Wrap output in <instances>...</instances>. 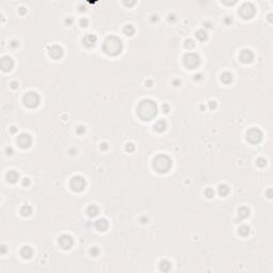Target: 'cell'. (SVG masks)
<instances>
[{"label": "cell", "mask_w": 273, "mask_h": 273, "mask_svg": "<svg viewBox=\"0 0 273 273\" xmlns=\"http://www.w3.org/2000/svg\"><path fill=\"white\" fill-rule=\"evenodd\" d=\"M157 111H158V108H157L156 102L151 100V99H144V100H142L139 104L138 109H137L139 116L143 121L153 120L154 117L156 116Z\"/></svg>", "instance_id": "cell-1"}, {"label": "cell", "mask_w": 273, "mask_h": 273, "mask_svg": "<svg viewBox=\"0 0 273 273\" xmlns=\"http://www.w3.org/2000/svg\"><path fill=\"white\" fill-rule=\"evenodd\" d=\"M123 45L121 40L116 37H108L104 42L102 49L109 56H116L122 51Z\"/></svg>", "instance_id": "cell-2"}, {"label": "cell", "mask_w": 273, "mask_h": 273, "mask_svg": "<svg viewBox=\"0 0 273 273\" xmlns=\"http://www.w3.org/2000/svg\"><path fill=\"white\" fill-rule=\"evenodd\" d=\"M153 167L158 173H167L172 167V160L167 155H158L153 160Z\"/></svg>", "instance_id": "cell-3"}, {"label": "cell", "mask_w": 273, "mask_h": 273, "mask_svg": "<svg viewBox=\"0 0 273 273\" xmlns=\"http://www.w3.org/2000/svg\"><path fill=\"white\" fill-rule=\"evenodd\" d=\"M23 102L28 108H35L40 102V97L35 92H28L23 95Z\"/></svg>", "instance_id": "cell-4"}, {"label": "cell", "mask_w": 273, "mask_h": 273, "mask_svg": "<svg viewBox=\"0 0 273 273\" xmlns=\"http://www.w3.org/2000/svg\"><path fill=\"white\" fill-rule=\"evenodd\" d=\"M239 14L241 15L242 18L244 19H250L255 15V8L254 5L250 2H245L240 7L239 9Z\"/></svg>", "instance_id": "cell-5"}, {"label": "cell", "mask_w": 273, "mask_h": 273, "mask_svg": "<svg viewBox=\"0 0 273 273\" xmlns=\"http://www.w3.org/2000/svg\"><path fill=\"white\" fill-rule=\"evenodd\" d=\"M247 139L251 143L257 144L263 140V133L258 128H251L250 130H247Z\"/></svg>", "instance_id": "cell-6"}, {"label": "cell", "mask_w": 273, "mask_h": 273, "mask_svg": "<svg viewBox=\"0 0 273 273\" xmlns=\"http://www.w3.org/2000/svg\"><path fill=\"white\" fill-rule=\"evenodd\" d=\"M184 64L186 65V67L190 68V70H193L200 64V58L198 55L195 53H187L184 57Z\"/></svg>", "instance_id": "cell-7"}, {"label": "cell", "mask_w": 273, "mask_h": 273, "mask_svg": "<svg viewBox=\"0 0 273 273\" xmlns=\"http://www.w3.org/2000/svg\"><path fill=\"white\" fill-rule=\"evenodd\" d=\"M70 188L75 192H80L86 188V180L81 176H74L70 180Z\"/></svg>", "instance_id": "cell-8"}, {"label": "cell", "mask_w": 273, "mask_h": 273, "mask_svg": "<svg viewBox=\"0 0 273 273\" xmlns=\"http://www.w3.org/2000/svg\"><path fill=\"white\" fill-rule=\"evenodd\" d=\"M32 143V139L30 137V135L28 133H21L17 137V144L20 146L21 148H28L29 146L31 145Z\"/></svg>", "instance_id": "cell-9"}, {"label": "cell", "mask_w": 273, "mask_h": 273, "mask_svg": "<svg viewBox=\"0 0 273 273\" xmlns=\"http://www.w3.org/2000/svg\"><path fill=\"white\" fill-rule=\"evenodd\" d=\"M73 238L68 235H62V236L59 238V244L62 249L64 250H70V247H73Z\"/></svg>", "instance_id": "cell-10"}, {"label": "cell", "mask_w": 273, "mask_h": 273, "mask_svg": "<svg viewBox=\"0 0 273 273\" xmlns=\"http://www.w3.org/2000/svg\"><path fill=\"white\" fill-rule=\"evenodd\" d=\"M239 59L242 63L247 64V63H251L253 61V59H254V55H253V52L251 51L250 49H243L241 52H240Z\"/></svg>", "instance_id": "cell-11"}, {"label": "cell", "mask_w": 273, "mask_h": 273, "mask_svg": "<svg viewBox=\"0 0 273 273\" xmlns=\"http://www.w3.org/2000/svg\"><path fill=\"white\" fill-rule=\"evenodd\" d=\"M0 66L2 68V70L4 72H9V70H12L13 67V61L10 57H2L1 58V61H0Z\"/></svg>", "instance_id": "cell-12"}, {"label": "cell", "mask_w": 273, "mask_h": 273, "mask_svg": "<svg viewBox=\"0 0 273 273\" xmlns=\"http://www.w3.org/2000/svg\"><path fill=\"white\" fill-rule=\"evenodd\" d=\"M62 55H63V49L60 46L55 45L51 48H49V56L51 58H53V59H59V58L62 57Z\"/></svg>", "instance_id": "cell-13"}, {"label": "cell", "mask_w": 273, "mask_h": 273, "mask_svg": "<svg viewBox=\"0 0 273 273\" xmlns=\"http://www.w3.org/2000/svg\"><path fill=\"white\" fill-rule=\"evenodd\" d=\"M96 42H97V37H96V35H94V34H88V35H86V37H83V44L88 47L95 46Z\"/></svg>", "instance_id": "cell-14"}, {"label": "cell", "mask_w": 273, "mask_h": 273, "mask_svg": "<svg viewBox=\"0 0 273 273\" xmlns=\"http://www.w3.org/2000/svg\"><path fill=\"white\" fill-rule=\"evenodd\" d=\"M108 226H109V224H108V221H107L106 219H99V220H97V221L95 222V227H96V229L99 231H107Z\"/></svg>", "instance_id": "cell-15"}, {"label": "cell", "mask_w": 273, "mask_h": 273, "mask_svg": "<svg viewBox=\"0 0 273 273\" xmlns=\"http://www.w3.org/2000/svg\"><path fill=\"white\" fill-rule=\"evenodd\" d=\"M32 254H33V251H32V249L30 247L25 245V247H21L20 255H21V257L23 258H25V259H29V258H31Z\"/></svg>", "instance_id": "cell-16"}, {"label": "cell", "mask_w": 273, "mask_h": 273, "mask_svg": "<svg viewBox=\"0 0 273 273\" xmlns=\"http://www.w3.org/2000/svg\"><path fill=\"white\" fill-rule=\"evenodd\" d=\"M19 178V175L17 172L15 171H10L7 173V180L11 184H15Z\"/></svg>", "instance_id": "cell-17"}, {"label": "cell", "mask_w": 273, "mask_h": 273, "mask_svg": "<svg viewBox=\"0 0 273 273\" xmlns=\"http://www.w3.org/2000/svg\"><path fill=\"white\" fill-rule=\"evenodd\" d=\"M250 216V209L247 208V207H241V208L238 210V217H239V220H243V219L247 218Z\"/></svg>", "instance_id": "cell-18"}, {"label": "cell", "mask_w": 273, "mask_h": 273, "mask_svg": "<svg viewBox=\"0 0 273 273\" xmlns=\"http://www.w3.org/2000/svg\"><path fill=\"white\" fill-rule=\"evenodd\" d=\"M86 212H88V214L90 217H96L97 214L99 213V209H98V207H97L96 205H91V206H89L88 207V210H86Z\"/></svg>", "instance_id": "cell-19"}, {"label": "cell", "mask_w": 273, "mask_h": 273, "mask_svg": "<svg viewBox=\"0 0 273 273\" xmlns=\"http://www.w3.org/2000/svg\"><path fill=\"white\" fill-rule=\"evenodd\" d=\"M165 128H167V123L164 122L163 120L158 121V122L155 124V129H156L158 132H162V131H164Z\"/></svg>", "instance_id": "cell-20"}, {"label": "cell", "mask_w": 273, "mask_h": 273, "mask_svg": "<svg viewBox=\"0 0 273 273\" xmlns=\"http://www.w3.org/2000/svg\"><path fill=\"white\" fill-rule=\"evenodd\" d=\"M172 265L170 261H168V260H162L161 263H160V265H159V268H160V270L163 271V272H168V271H170V269H171Z\"/></svg>", "instance_id": "cell-21"}, {"label": "cell", "mask_w": 273, "mask_h": 273, "mask_svg": "<svg viewBox=\"0 0 273 273\" xmlns=\"http://www.w3.org/2000/svg\"><path fill=\"white\" fill-rule=\"evenodd\" d=\"M231 80H233V76L231 73L225 72L221 75V81L224 83H229V82H231Z\"/></svg>", "instance_id": "cell-22"}, {"label": "cell", "mask_w": 273, "mask_h": 273, "mask_svg": "<svg viewBox=\"0 0 273 273\" xmlns=\"http://www.w3.org/2000/svg\"><path fill=\"white\" fill-rule=\"evenodd\" d=\"M20 213L23 217H29L32 213V208L29 205H25L20 208Z\"/></svg>", "instance_id": "cell-23"}, {"label": "cell", "mask_w": 273, "mask_h": 273, "mask_svg": "<svg viewBox=\"0 0 273 273\" xmlns=\"http://www.w3.org/2000/svg\"><path fill=\"white\" fill-rule=\"evenodd\" d=\"M218 191H219V194L222 195V196H225V195L228 194L229 192V188L227 187L226 185H220L218 188Z\"/></svg>", "instance_id": "cell-24"}, {"label": "cell", "mask_w": 273, "mask_h": 273, "mask_svg": "<svg viewBox=\"0 0 273 273\" xmlns=\"http://www.w3.org/2000/svg\"><path fill=\"white\" fill-rule=\"evenodd\" d=\"M238 231H239V234L243 237H247V235L250 234V227L247 226V225H242V226L239 227Z\"/></svg>", "instance_id": "cell-25"}, {"label": "cell", "mask_w": 273, "mask_h": 273, "mask_svg": "<svg viewBox=\"0 0 273 273\" xmlns=\"http://www.w3.org/2000/svg\"><path fill=\"white\" fill-rule=\"evenodd\" d=\"M195 35H196V39H198V41H201V42H203V41H205V40L207 39V33H206L204 30H198Z\"/></svg>", "instance_id": "cell-26"}, {"label": "cell", "mask_w": 273, "mask_h": 273, "mask_svg": "<svg viewBox=\"0 0 273 273\" xmlns=\"http://www.w3.org/2000/svg\"><path fill=\"white\" fill-rule=\"evenodd\" d=\"M124 33L126 34V35H132L133 33H135V28H133V26H131V25H126L125 27H124Z\"/></svg>", "instance_id": "cell-27"}, {"label": "cell", "mask_w": 273, "mask_h": 273, "mask_svg": "<svg viewBox=\"0 0 273 273\" xmlns=\"http://www.w3.org/2000/svg\"><path fill=\"white\" fill-rule=\"evenodd\" d=\"M185 47L188 48V49H193L195 47V43L193 40H187L185 42Z\"/></svg>", "instance_id": "cell-28"}, {"label": "cell", "mask_w": 273, "mask_h": 273, "mask_svg": "<svg viewBox=\"0 0 273 273\" xmlns=\"http://www.w3.org/2000/svg\"><path fill=\"white\" fill-rule=\"evenodd\" d=\"M256 164H257L259 168H263L267 164V161H266L265 158H258L257 161H256Z\"/></svg>", "instance_id": "cell-29"}, {"label": "cell", "mask_w": 273, "mask_h": 273, "mask_svg": "<svg viewBox=\"0 0 273 273\" xmlns=\"http://www.w3.org/2000/svg\"><path fill=\"white\" fill-rule=\"evenodd\" d=\"M205 195L207 196L208 198H213V195H214V191H213L212 189H210V188H208V189L205 191Z\"/></svg>", "instance_id": "cell-30"}, {"label": "cell", "mask_w": 273, "mask_h": 273, "mask_svg": "<svg viewBox=\"0 0 273 273\" xmlns=\"http://www.w3.org/2000/svg\"><path fill=\"white\" fill-rule=\"evenodd\" d=\"M125 148H126V151L127 152H133L135 151V145H133L132 143H127L125 146Z\"/></svg>", "instance_id": "cell-31"}, {"label": "cell", "mask_w": 273, "mask_h": 273, "mask_svg": "<svg viewBox=\"0 0 273 273\" xmlns=\"http://www.w3.org/2000/svg\"><path fill=\"white\" fill-rule=\"evenodd\" d=\"M90 253H91L92 256H97V255L99 254V250L97 249V247H92L91 251H90Z\"/></svg>", "instance_id": "cell-32"}, {"label": "cell", "mask_w": 273, "mask_h": 273, "mask_svg": "<svg viewBox=\"0 0 273 273\" xmlns=\"http://www.w3.org/2000/svg\"><path fill=\"white\" fill-rule=\"evenodd\" d=\"M84 131H86V128H84L83 126H79V127L77 128V133H78V135H82Z\"/></svg>", "instance_id": "cell-33"}, {"label": "cell", "mask_w": 273, "mask_h": 273, "mask_svg": "<svg viewBox=\"0 0 273 273\" xmlns=\"http://www.w3.org/2000/svg\"><path fill=\"white\" fill-rule=\"evenodd\" d=\"M88 19H86V18H82L80 20V25H81V27H86L88 26Z\"/></svg>", "instance_id": "cell-34"}, {"label": "cell", "mask_w": 273, "mask_h": 273, "mask_svg": "<svg viewBox=\"0 0 273 273\" xmlns=\"http://www.w3.org/2000/svg\"><path fill=\"white\" fill-rule=\"evenodd\" d=\"M11 86H12V89H17L18 88V83L16 81H13V82H11Z\"/></svg>", "instance_id": "cell-35"}, {"label": "cell", "mask_w": 273, "mask_h": 273, "mask_svg": "<svg viewBox=\"0 0 273 273\" xmlns=\"http://www.w3.org/2000/svg\"><path fill=\"white\" fill-rule=\"evenodd\" d=\"M29 184H30V180H29V178H23V186H28Z\"/></svg>", "instance_id": "cell-36"}, {"label": "cell", "mask_w": 273, "mask_h": 273, "mask_svg": "<svg viewBox=\"0 0 273 273\" xmlns=\"http://www.w3.org/2000/svg\"><path fill=\"white\" fill-rule=\"evenodd\" d=\"M163 109H164V112H165V113L169 112V107H168V105H163Z\"/></svg>", "instance_id": "cell-37"}, {"label": "cell", "mask_w": 273, "mask_h": 273, "mask_svg": "<svg viewBox=\"0 0 273 273\" xmlns=\"http://www.w3.org/2000/svg\"><path fill=\"white\" fill-rule=\"evenodd\" d=\"M216 102H210V108L212 109V108H216Z\"/></svg>", "instance_id": "cell-38"}, {"label": "cell", "mask_w": 273, "mask_h": 273, "mask_svg": "<svg viewBox=\"0 0 273 273\" xmlns=\"http://www.w3.org/2000/svg\"><path fill=\"white\" fill-rule=\"evenodd\" d=\"M19 13H20V14L26 13V9H25V8H20V9H19Z\"/></svg>", "instance_id": "cell-39"}, {"label": "cell", "mask_w": 273, "mask_h": 273, "mask_svg": "<svg viewBox=\"0 0 273 273\" xmlns=\"http://www.w3.org/2000/svg\"><path fill=\"white\" fill-rule=\"evenodd\" d=\"M107 147H108V146H107V144H106V143L102 144V149H106Z\"/></svg>", "instance_id": "cell-40"}, {"label": "cell", "mask_w": 273, "mask_h": 273, "mask_svg": "<svg viewBox=\"0 0 273 273\" xmlns=\"http://www.w3.org/2000/svg\"><path fill=\"white\" fill-rule=\"evenodd\" d=\"M268 198H272V195H271V190H268Z\"/></svg>", "instance_id": "cell-41"}, {"label": "cell", "mask_w": 273, "mask_h": 273, "mask_svg": "<svg viewBox=\"0 0 273 273\" xmlns=\"http://www.w3.org/2000/svg\"><path fill=\"white\" fill-rule=\"evenodd\" d=\"M5 252V247L4 245H2V250H1V253H4Z\"/></svg>", "instance_id": "cell-42"}]
</instances>
